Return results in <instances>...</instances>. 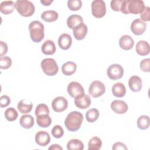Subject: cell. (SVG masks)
<instances>
[{
    "label": "cell",
    "mask_w": 150,
    "mask_h": 150,
    "mask_svg": "<svg viewBox=\"0 0 150 150\" xmlns=\"http://www.w3.org/2000/svg\"><path fill=\"white\" fill-rule=\"evenodd\" d=\"M68 106L67 100L63 97L59 96L54 98L52 102V107L54 111L57 112H63Z\"/></svg>",
    "instance_id": "10"
},
{
    "label": "cell",
    "mask_w": 150,
    "mask_h": 150,
    "mask_svg": "<svg viewBox=\"0 0 150 150\" xmlns=\"http://www.w3.org/2000/svg\"><path fill=\"white\" fill-rule=\"evenodd\" d=\"M145 6L141 0H123L120 11L124 14H139L144 10Z\"/></svg>",
    "instance_id": "1"
},
{
    "label": "cell",
    "mask_w": 150,
    "mask_h": 150,
    "mask_svg": "<svg viewBox=\"0 0 150 150\" xmlns=\"http://www.w3.org/2000/svg\"><path fill=\"white\" fill-rule=\"evenodd\" d=\"M49 114V109L47 105L45 104H38L35 110V115L36 116Z\"/></svg>",
    "instance_id": "35"
},
{
    "label": "cell",
    "mask_w": 150,
    "mask_h": 150,
    "mask_svg": "<svg viewBox=\"0 0 150 150\" xmlns=\"http://www.w3.org/2000/svg\"><path fill=\"white\" fill-rule=\"evenodd\" d=\"M112 110L117 114H121L125 113L128 109L127 104L122 100H114L111 104Z\"/></svg>",
    "instance_id": "12"
},
{
    "label": "cell",
    "mask_w": 150,
    "mask_h": 150,
    "mask_svg": "<svg viewBox=\"0 0 150 150\" xmlns=\"http://www.w3.org/2000/svg\"><path fill=\"white\" fill-rule=\"evenodd\" d=\"M53 2L52 0H41L40 3L44 6H49Z\"/></svg>",
    "instance_id": "45"
},
{
    "label": "cell",
    "mask_w": 150,
    "mask_h": 150,
    "mask_svg": "<svg viewBox=\"0 0 150 150\" xmlns=\"http://www.w3.org/2000/svg\"><path fill=\"white\" fill-rule=\"evenodd\" d=\"M134 45L133 39L129 35H125L122 36L119 40V45L120 47L125 50L131 49Z\"/></svg>",
    "instance_id": "16"
},
{
    "label": "cell",
    "mask_w": 150,
    "mask_h": 150,
    "mask_svg": "<svg viewBox=\"0 0 150 150\" xmlns=\"http://www.w3.org/2000/svg\"><path fill=\"white\" fill-rule=\"evenodd\" d=\"M149 117L148 115H141L137 120V126L142 130L146 129L149 127Z\"/></svg>",
    "instance_id": "30"
},
{
    "label": "cell",
    "mask_w": 150,
    "mask_h": 150,
    "mask_svg": "<svg viewBox=\"0 0 150 150\" xmlns=\"http://www.w3.org/2000/svg\"><path fill=\"white\" fill-rule=\"evenodd\" d=\"M15 8V3L12 1H3L0 4V11L4 15L11 14Z\"/></svg>",
    "instance_id": "22"
},
{
    "label": "cell",
    "mask_w": 150,
    "mask_h": 150,
    "mask_svg": "<svg viewBox=\"0 0 150 150\" xmlns=\"http://www.w3.org/2000/svg\"><path fill=\"white\" fill-rule=\"evenodd\" d=\"M50 141V135L45 131H40L35 135V142L39 146H45L49 144Z\"/></svg>",
    "instance_id": "13"
},
{
    "label": "cell",
    "mask_w": 150,
    "mask_h": 150,
    "mask_svg": "<svg viewBox=\"0 0 150 150\" xmlns=\"http://www.w3.org/2000/svg\"><path fill=\"white\" fill-rule=\"evenodd\" d=\"M67 149L68 150H83L84 144L78 139H72L67 143Z\"/></svg>",
    "instance_id": "29"
},
{
    "label": "cell",
    "mask_w": 150,
    "mask_h": 150,
    "mask_svg": "<svg viewBox=\"0 0 150 150\" xmlns=\"http://www.w3.org/2000/svg\"><path fill=\"white\" fill-rule=\"evenodd\" d=\"M128 85L130 89L134 92L139 91L142 86L141 79L137 76H131L128 80Z\"/></svg>",
    "instance_id": "18"
},
{
    "label": "cell",
    "mask_w": 150,
    "mask_h": 150,
    "mask_svg": "<svg viewBox=\"0 0 150 150\" xmlns=\"http://www.w3.org/2000/svg\"><path fill=\"white\" fill-rule=\"evenodd\" d=\"M105 91V87L104 84L99 80L93 81L89 86L88 93L94 98L101 96Z\"/></svg>",
    "instance_id": "7"
},
{
    "label": "cell",
    "mask_w": 150,
    "mask_h": 150,
    "mask_svg": "<svg viewBox=\"0 0 150 150\" xmlns=\"http://www.w3.org/2000/svg\"><path fill=\"white\" fill-rule=\"evenodd\" d=\"M123 0H112L111 1L110 6L111 9L116 12H119L121 10Z\"/></svg>",
    "instance_id": "39"
},
{
    "label": "cell",
    "mask_w": 150,
    "mask_h": 150,
    "mask_svg": "<svg viewBox=\"0 0 150 150\" xmlns=\"http://www.w3.org/2000/svg\"><path fill=\"white\" fill-rule=\"evenodd\" d=\"M51 133L53 137L56 138H60L63 135L64 130L60 125H56L53 127L51 131Z\"/></svg>",
    "instance_id": "37"
},
{
    "label": "cell",
    "mask_w": 150,
    "mask_h": 150,
    "mask_svg": "<svg viewBox=\"0 0 150 150\" xmlns=\"http://www.w3.org/2000/svg\"><path fill=\"white\" fill-rule=\"evenodd\" d=\"M99 117V111L96 108H91L88 110L86 114V118L88 122H94Z\"/></svg>",
    "instance_id": "32"
},
{
    "label": "cell",
    "mask_w": 150,
    "mask_h": 150,
    "mask_svg": "<svg viewBox=\"0 0 150 150\" xmlns=\"http://www.w3.org/2000/svg\"><path fill=\"white\" fill-rule=\"evenodd\" d=\"M5 117L9 121H13L16 120L18 114L16 110L13 107L8 108L4 113Z\"/></svg>",
    "instance_id": "33"
},
{
    "label": "cell",
    "mask_w": 150,
    "mask_h": 150,
    "mask_svg": "<svg viewBox=\"0 0 150 150\" xmlns=\"http://www.w3.org/2000/svg\"><path fill=\"white\" fill-rule=\"evenodd\" d=\"M82 23H83V19L79 15H71L67 19V25L71 29Z\"/></svg>",
    "instance_id": "23"
},
{
    "label": "cell",
    "mask_w": 150,
    "mask_h": 150,
    "mask_svg": "<svg viewBox=\"0 0 150 150\" xmlns=\"http://www.w3.org/2000/svg\"><path fill=\"white\" fill-rule=\"evenodd\" d=\"M88 28L86 24L82 23L73 29V33L76 39L78 40H83L86 36Z\"/></svg>",
    "instance_id": "14"
},
{
    "label": "cell",
    "mask_w": 150,
    "mask_h": 150,
    "mask_svg": "<svg viewBox=\"0 0 150 150\" xmlns=\"http://www.w3.org/2000/svg\"><path fill=\"white\" fill-rule=\"evenodd\" d=\"M77 69V65L73 62H67L62 66V71L66 76H71L73 74Z\"/></svg>",
    "instance_id": "24"
},
{
    "label": "cell",
    "mask_w": 150,
    "mask_h": 150,
    "mask_svg": "<svg viewBox=\"0 0 150 150\" xmlns=\"http://www.w3.org/2000/svg\"><path fill=\"white\" fill-rule=\"evenodd\" d=\"M37 124L42 128H47L49 127L52 123V118L49 114L40 115L36 116Z\"/></svg>",
    "instance_id": "28"
},
{
    "label": "cell",
    "mask_w": 150,
    "mask_h": 150,
    "mask_svg": "<svg viewBox=\"0 0 150 150\" xmlns=\"http://www.w3.org/2000/svg\"><path fill=\"white\" fill-rule=\"evenodd\" d=\"M91 98L88 95L84 94L74 98V104L77 107L80 109H86L91 105Z\"/></svg>",
    "instance_id": "15"
},
{
    "label": "cell",
    "mask_w": 150,
    "mask_h": 150,
    "mask_svg": "<svg viewBox=\"0 0 150 150\" xmlns=\"http://www.w3.org/2000/svg\"><path fill=\"white\" fill-rule=\"evenodd\" d=\"M19 123L22 127L26 129H29L31 128L34 125V118L30 115H23L21 116L19 120Z\"/></svg>",
    "instance_id": "27"
},
{
    "label": "cell",
    "mask_w": 150,
    "mask_h": 150,
    "mask_svg": "<svg viewBox=\"0 0 150 150\" xmlns=\"http://www.w3.org/2000/svg\"><path fill=\"white\" fill-rule=\"evenodd\" d=\"M8 52V45L7 44L3 42L0 41V56L2 57Z\"/></svg>",
    "instance_id": "42"
},
{
    "label": "cell",
    "mask_w": 150,
    "mask_h": 150,
    "mask_svg": "<svg viewBox=\"0 0 150 150\" xmlns=\"http://www.w3.org/2000/svg\"><path fill=\"white\" fill-rule=\"evenodd\" d=\"M67 90L69 96L74 98L85 94L83 87L79 83L76 81L70 82L67 86Z\"/></svg>",
    "instance_id": "9"
},
{
    "label": "cell",
    "mask_w": 150,
    "mask_h": 150,
    "mask_svg": "<svg viewBox=\"0 0 150 150\" xmlns=\"http://www.w3.org/2000/svg\"><path fill=\"white\" fill-rule=\"evenodd\" d=\"M82 6L81 0H69L67 1V6L69 9L72 11H77L79 10Z\"/></svg>",
    "instance_id": "34"
},
{
    "label": "cell",
    "mask_w": 150,
    "mask_h": 150,
    "mask_svg": "<svg viewBox=\"0 0 150 150\" xmlns=\"http://www.w3.org/2000/svg\"><path fill=\"white\" fill-rule=\"evenodd\" d=\"M33 107L32 103L28 99H23L21 100L17 105L18 110L22 114H27L31 111Z\"/></svg>",
    "instance_id": "19"
},
{
    "label": "cell",
    "mask_w": 150,
    "mask_h": 150,
    "mask_svg": "<svg viewBox=\"0 0 150 150\" xmlns=\"http://www.w3.org/2000/svg\"><path fill=\"white\" fill-rule=\"evenodd\" d=\"M92 15L97 18H103L106 13V5L104 1L95 0L91 3Z\"/></svg>",
    "instance_id": "6"
},
{
    "label": "cell",
    "mask_w": 150,
    "mask_h": 150,
    "mask_svg": "<svg viewBox=\"0 0 150 150\" xmlns=\"http://www.w3.org/2000/svg\"><path fill=\"white\" fill-rule=\"evenodd\" d=\"M83 121V114L79 111H74L67 114L64 120V125L67 130L75 132L80 129Z\"/></svg>",
    "instance_id": "2"
},
{
    "label": "cell",
    "mask_w": 150,
    "mask_h": 150,
    "mask_svg": "<svg viewBox=\"0 0 150 150\" xmlns=\"http://www.w3.org/2000/svg\"><path fill=\"white\" fill-rule=\"evenodd\" d=\"M146 28V24L140 19H136L132 21L131 25V30L135 35H142Z\"/></svg>",
    "instance_id": "11"
},
{
    "label": "cell",
    "mask_w": 150,
    "mask_h": 150,
    "mask_svg": "<svg viewBox=\"0 0 150 150\" xmlns=\"http://www.w3.org/2000/svg\"><path fill=\"white\" fill-rule=\"evenodd\" d=\"M137 53L140 56H145L149 53V45L145 40H139L137 42L135 47Z\"/></svg>",
    "instance_id": "20"
},
{
    "label": "cell",
    "mask_w": 150,
    "mask_h": 150,
    "mask_svg": "<svg viewBox=\"0 0 150 150\" xmlns=\"http://www.w3.org/2000/svg\"><path fill=\"white\" fill-rule=\"evenodd\" d=\"M112 93L117 97H122L126 94V88L122 83H116L112 86Z\"/></svg>",
    "instance_id": "26"
},
{
    "label": "cell",
    "mask_w": 150,
    "mask_h": 150,
    "mask_svg": "<svg viewBox=\"0 0 150 150\" xmlns=\"http://www.w3.org/2000/svg\"><path fill=\"white\" fill-rule=\"evenodd\" d=\"M42 52L46 55H52L56 52V48L54 43L51 40H46L41 47Z\"/></svg>",
    "instance_id": "21"
},
{
    "label": "cell",
    "mask_w": 150,
    "mask_h": 150,
    "mask_svg": "<svg viewBox=\"0 0 150 150\" xmlns=\"http://www.w3.org/2000/svg\"><path fill=\"white\" fill-rule=\"evenodd\" d=\"M102 145V141L97 137L91 138L88 144V150H99Z\"/></svg>",
    "instance_id": "31"
},
{
    "label": "cell",
    "mask_w": 150,
    "mask_h": 150,
    "mask_svg": "<svg viewBox=\"0 0 150 150\" xmlns=\"http://www.w3.org/2000/svg\"><path fill=\"white\" fill-rule=\"evenodd\" d=\"M141 20L142 21L148 22L150 20V8L148 6H145L143 12L140 13Z\"/></svg>",
    "instance_id": "40"
},
{
    "label": "cell",
    "mask_w": 150,
    "mask_h": 150,
    "mask_svg": "<svg viewBox=\"0 0 150 150\" xmlns=\"http://www.w3.org/2000/svg\"><path fill=\"white\" fill-rule=\"evenodd\" d=\"M41 18L45 22H52L56 21L59 17L58 13L53 10H48L44 11L41 14Z\"/></svg>",
    "instance_id": "25"
},
{
    "label": "cell",
    "mask_w": 150,
    "mask_h": 150,
    "mask_svg": "<svg viewBox=\"0 0 150 150\" xmlns=\"http://www.w3.org/2000/svg\"><path fill=\"white\" fill-rule=\"evenodd\" d=\"M149 63H150V59L149 58L143 59L142 61H141L139 63V67L142 71L144 72L150 71Z\"/></svg>",
    "instance_id": "38"
},
{
    "label": "cell",
    "mask_w": 150,
    "mask_h": 150,
    "mask_svg": "<svg viewBox=\"0 0 150 150\" xmlns=\"http://www.w3.org/2000/svg\"><path fill=\"white\" fill-rule=\"evenodd\" d=\"M40 66L44 73L49 76H54L59 70L57 64L53 58L44 59L41 62Z\"/></svg>",
    "instance_id": "5"
},
{
    "label": "cell",
    "mask_w": 150,
    "mask_h": 150,
    "mask_svg": "<svg viewBox=\"0 0 150 150\" xmlns=\"http://www.w3.org/2000/svg\"><path fill=\"white\" fill-rule=\"evenodd\" d=\"M48 149L49 150H63V148L59 144H53Z\"/></svg>",
    "instance_id": "44"
},
{
    "label": "cell",
    "mask_w": 150,
    "mask_h": 150,
    "mask_svg": "<svg viewBox=\"0 0 150 150\" xmlns=\"http://www.w3.org/2000/svg\"><path fill=\"white\" fill-rule=\"evenodd\" d=\"M72 43V39L70 35L67 33L62 34L58 39L59 46L63 50L69 49Z\"/></svg>",
    "instance_id": "17"
},
{
    "label": "cell",
    "mask_w": 150,
    "mask_h": 150,
    "mask_svg": "<svg viewBox=\"0 0 150 150\" xmlns=\"http://www.w3.org/2000/svg\"><path fill=\"white\" fill-rule=\"evenodd\" d=\"M11 99L6 95H3L0 97V106L1 108L6 107L10 104Z\"/></svg>",
    "instance_id": "41"
},
{
    "label": "cell",
    "mask_w": 150,
    "mask_h": 150,
    "mask_svg": "<svg viewBox=\"0 0 150 150\" xmlns=\"http://www.w3.org/2000/svg\"><path fill=\"white\" fill-rule=\"evenodd\" d=\"M44 25L38 21L31 22L29 25L30 37L32 40L36 43L41 42L45 36Z\"/></svg>",
    "instance_id": "3"
},
{
    "label": "cell",
    "mask_w": 150,
    "mask_h": 150,
    "mask_svg": "<svg viewBox=\"0 0 150 150\" xmlns=\"http://www.w3.org/2000/svg\"><path fill=\"white\" fill-rule=\"evenodd\" d=\"M107 74L110 79L117 80L122 77L124 69L119 64H112L107 69Z\"/></svg>",
    "instance_id": "8"
},
{
    "label": "cell",
    "mask_w": 150,
    "mask_h": 150,
    "mask_svg": "<svg viewBox=\"0 0 150 150\" xmlns=\"http://www.w3.org/2000/svg\"><path fill=\"white\" fill-rule=\"evenodd\" d=\"M12 65V60L9 56H2L0 57V68L1 69H8Z\"/></svg>",
    "instance_id": "36"
},
{
    "label": "cell",
    "mask_w": 150,
    "mask_h": 150,
    "mask_svg": "<svg viewBox=\"0 0 150 150\" xmlns=\"http://www.w3.org/2000/svg\"><path fill=\"white\" fill-rule=\"evenodd\" d=\"M15 8L22 16L29 17L33 15L35 8L33 3L27 0H18L15 2Z\"/></svg>",
    "instance_id": "4"
},
{
    "label": "cell",
    "mask_w": 150,
    "mask_h": 150,
    "mask_svg": "<svg viewBox=\"0 0 150 150\" xmlns=\"http://www.w3.org/2000/svg\"><path fill=\"white\" fill-rule=\"evenodd\" d=\"M112 149L113 150H118V149L127 150L128 148L124 144H123L122 142H115L113 145V146L112 147Z\"/></svg>",
    "instance_id": "43"
}]
</instances>
